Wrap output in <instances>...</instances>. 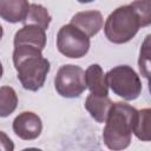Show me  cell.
<instances>
[{
    "instance_id": "1",
    "label": "cell",
    "mask_w": 151,
    "mask_h": 151,
    "mask_svg": "<svg viewBox=\"0 0 151 151\" xmlns=\"http://www.w3.org/2000/svg\"><path fill=\"white\" fill-rule=\"evenodd\" d=\"M151 24L150 0H134L130 5L116 8L106 19L104 32L113 44L130 41L140 27Z\"/></svg>"
},
{
    "instance_id": "2",
    "label": "cell",
    "mask_w": 151,
    "mask_h": 151,
    "mask_svg": "<svg viewBox=\"0 0 151 151\" xmlns=\"http://www.w3.org/2000/svg\"><path fill=\"white\" fill-rule=\"evenodd\" d=\"M13 64L25 90L38 91L44 86L50 72V61L42 57L39 48L26 45L14 46Z\"/></svg>"
},
{
    "instance_id": "3",
    "label": "cell",
    "mask_w": 151,
    "mask_h": 151,
    "mask_svg": "<svg viewBox=\"0 0 151 151\" xmlns=\"http://www.w3.org/2000/svg\"><path fill=\"white\" fill-rule=\"evenodd\" d=\"M137 110L123 101L112 103L103 131L105 145L111 150H124L131 143Z\"/></svg>"
},
{
    "instance_id": "4",
    "label": "cell",
    "mask_w": 151,
    "mask_h": 151,
    "mask_svg": "<svg viewBox=\"0 0 151 151\" xmlns=\"http://www.w3.org/2000/svg\"><path fill=\"white\" fill-rule=\"evenodd\" d=\"M107 86L114 94L125 100H134L142 92V81L136 71L127 65H119L111 68L106 74Z\"/></svg>"
},
{
    "instance_id": "5",
    "label": "cell",
    "mask_w": 151,
    "mask_h": 151,
    "mask_svg": "<svg viewBox=\"0 0 151 151\" xmlns=\"http://www.w3.org/2000/svg\"><path fill=\"white\" fill-rule=\"evenodd\" d=\"M57 47L67 58H81L90 50V38L76 26L67 24L58 32Z\"/></svg>"
},
{
    "instance_id": "6",
    "label": "cell",
    "mask_w": 151,
    "mask_h": 151,
    "mask_svg": "<svg viewBox=\"0 0 151 151\" xmlns=\"http://www.w3.org/2000/svg\"><path fill=\"white\" fill-rule=\"evenodd\" d=\"M54 87L61 97H79L86 90L84 70L77 65H63L55 74Z\"/></svg>"
},
{
    "instance_id": "7",
    "label": "cell",
    "mask_w": 151,
    "mask_h": 151,
    "mask_svg": "<svg viewBox=\"0 0 151 151\" xmlns=\"http://www.w3.org/2000/svg\"><path fill=\"white\" fill-rule=\"evenodd\" d=\"M13 131L24 140H33L42 131L41 119L33 112H21L13 120Z\"/></svg>"
},
{
    "instance_id": "8",
    "label": "cell",
    "mask_w": 151,
    "mask_h": 151,
    "mask_svg": "<svg viewBox=\"0 0 151 151\" xmlns=\"http://www.w3.org/2000/svg\"><path fill=\"white\" fill-rule=\"evenodd\" d=\"M71 25L79 28L88 38L96 35L103 27V15L99 11H84L76 13L71 19Z\"/></svg>"
},
{
    "instance_id": "9",
    "label": "cell",
    "mask_w": 151,
    "mask_h": 151,
    "mask_svg": "<svg viewBox=\"0 0 151 151\" xmlns=\"http://www.w3.org/2000/svg\"><path fill=\"white\" fill-rule=\"evenodd\" d=\"M33 46L42 51L46 46V32L37 25H24L14 35V46Z\"/></svg>"
},
{
    "instance_id": "10",
    "label": "cell",
    "mask_w": 151,
    "mask_h": 151,
    "mask_svg": "<svg viewBox=\"0 0 151 151\" xmlns=\"http://www.w3.org/2000/svg\"><path fill=\"white\" fill-rule=\"evenodd\" d=\"M28 8L27 0H0V18L12 24L22 22Z\"/></svg>"
},
{
    "instance_id": "11",
    "label": "cell",
    "mask_w": 151,
    "mask_h": 151,
    "mask_svg": "<svg viewBox=\"0 0 151 151\" xmlns=\"http://www.w3.org/2000/svg\"><path fill=\"white\" fill-rule=\"evenodd\" d=\"M111 106L112 100L107 96H98L91 93L85 100V109L98 123H105Z\"/></svg>"
},
{
    "instance_id": "12",
    "label": "cell",
    "mask_w": 151,
    "mask_h": 151,
    "mask_svg": "<svg viewBox=\"0 0 151 151\" xmlns=\"http://www.w3.org/2000/svg\"><path fill=\"white\" fill-rule=\"evenodd\" d=\"M85 83L86 87L93 94L98 96H107L109 86L106 81V77L104 74L103 68L98 64H92L85 71Z\"/></svg>"
},
{
    "instance_id": "13",
    "label": "cell",
    "mask_w": 151,
    "mask_h": 151,
    "mask_svg": "<svg viewBox=\"0 0 151 151\" xmlns=\"http://www.w3.org/2000/svg\"><path fill=\"white\" fill-rule=\"evenodd\" d=\"M51 19L52 18H51L48 11L44 6L38 5V4H32V5H29L27 15L22 22H24V25H37L46 31L50 26Z\"/></svg>"
},
{
    "instance_id": "14",
    "label": "cell",
    "mask_w": 151,
    "mask_h": 151,
    "mask_svg": "<svg viewBox=\"0 0 151 151\" xmlns=\"http://www.w3.org/2000/svg\"><path fill=\"white\" fill-rule=\"evenodd\" d=\"M18 105V96L13 87H0V117H8Z\"/></svg>"
},
{
    "instance_id": "15",
    "label": "cell",
    "mask_w": 151,
    "mask_h": 151,
    "mask_svg": "<svg viewBox=\"0 0 151 151\" xmlns=\"http://www.w3.org/2000/svg\"><path fill=\"white\" fill-rule=\"evenodd\" d=\"M150 109L137 111V117L133 126V133L140 140H150Z\"/></svg>"
},
{
    "instance_id": "16",
    "label": "cell",
    "mask_w": 151,
    "mask_h": 151,
    "mask_svg": "<svg viewBox=\"0 0 151 151\" xmlns=\"http://www.w3.org/2000/svg\"><path fill=\"white\" fill-rule=\"evenodd\" d=\"M150 35H147L143 42V46L140 48V55H139V71L140 73L147 79L150 76Z\"/></svg>"
},
{
    "instance_id": "17",
    "label": "cell",
    "mask_w": 151,
    "mask_h": 151,
    "mask_svg": "<svg viewBox=\"0 0 151 151\" xmlns=\"http://www.w3.org/2000/svg\"><path fill=\"white\" fill-rule=\"evenodd\" d=\"M14 150V144L11 140V138L0 131V151H13Z\"/></svg>"
},
{
    "instance_id": "18",
    "label": "cell",
    "mask_w": 151,
    "mask_h": 151,
    "mask_svg": "<svg viewBox=\"0 0 151 151\" xmlns=\"http://www.w3.org/2000/svg\"><path fill=\"white\" fill-rule=\"evenodd\" d=\"M80 4H87V2H92V1H94V0H78Z\"/></svg>"
},
{
    "instance_id": "19",
    "label": "cell",
    "mask_w": 151,
    "mask_h": 151,
    "mask_svg": "<svg viewBox=\"0 0 151 151\" xmlns=\"http://www.w3.org/2000/svg\"><path fill=\"white\" fill-rule=\"evenodd\" d=\"M2 72H4V70H2V64H1V61H0V78L2 77Z\"/></svg>"
},
{
    "instance_id": "20",
    "label": "cell",
    "mask_w": 151,
    "mask_h": 151,
    "mask_svg": "<svg viewBox=\"0 0 151 151\" xmlns=\"http://www.w3.org/2000/svg\"><path fill=\"white\" fill-rule=\"evenodd\" d=\"M2 34H4V29H2V27H1V25H0V40H1V38H2Z\"/></svg>"
}]
</instances>
